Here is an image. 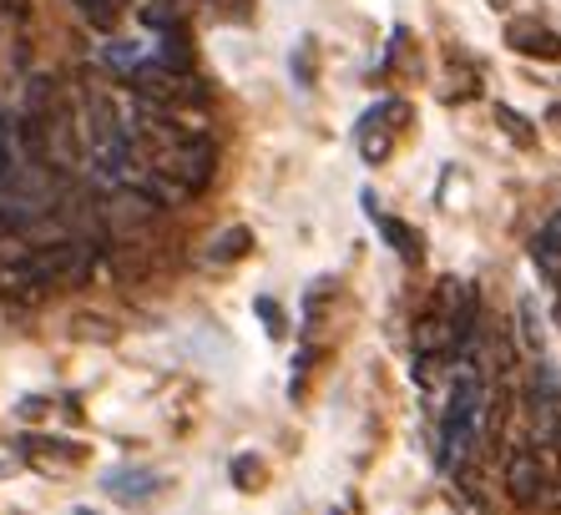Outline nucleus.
I'll use <instances>...</instances> for the list:
<instances>
[{
  "label": "nucleus",
  "mask_w": 561,
  "mask_h": 515,
  "mask_svg": "<svg viewBox=\"0 0 561 515\" xmlns=\"http://www.w3.org/2000/svg\"><path fill=\"white\" fill-rule=\"evenodd\" d=\"M92 268L96 248L87 238H51V243L0 238V298H36L51 288L87 284Z\"/></svg>",
  "instance_id": "nucleus-1"
},
{
  "label": "nucleus",
  "mask_w": 561,
  "mask_h": 515,
  "mask_svg": "<svg viewBox=\"0 0 561 515\" xmlns=\"http://www.w3.org/2000/svg\"><path fill=\"white\" fill-rule=\"evenodd\" d=\"M501 485H506L511 505H522V511L547 501V465H541V450H536V445H511V450L501 455Z\"/></svg>",
  "instance_id": "nucleus-2"
},
{
  "label": "nucleus",
  "mask_w": 561,
  "mask_h": 515,
  "mask_svg": "<svg viewBox=\"0 0 561 515\" xmlns=\"http://www.w3.org/2000/svg\"><path fill=\"white\" fill-rule=\"evenodd\" d=\"M405 122H410V106L405 102L375 106V112L365 116V127H359V152H365V162H385V157L394 152V142H400Z\"/></svg>",
  "instance_id": "nucleus-3"
},
{
  "label": "nucleus",
  "mask_w": 561,
  "mask_h": 515,
  "mask_svg": "<svg viewBox=\"0 0 561 515\" xmlns=\"http://www.w3.org/2000/svg\"><path fill=\"white\" fill-rule=\"evenodd\" d=\"M506 46L516 56H531V61H561V36L551 26H541V21H511Z\"/></svg>",
  "instance_id": "nucleus-4"
},
{
  "label": "nucleus",
  "mask_w": 561,
  "mask_h": 515,
  "mask_svg": "<svg viewBox=\"0 0 561 515\" xmlns=\"http://www.w3.org/2000/svg\"><path fill=\"white\" fill-rule=\"evenodd\" d=\"M531 263L561 288V213H551V218L541 222V232L531 238Z\"/></svg>",
  "instance_id": "nucleus-5"
},
{
  "label": "nucleus",
  "mask_w": 561,
  "mask_h": 515,
  "mask_svg": "<svg viewBox=\"0 0 561 515\" xmlns=\"http://www.w3.org/2000/svg\"><path fill=\"white\" fill-rule=\"evenodd\" d=\"M249 248H253V228H222L203 258H208L213 268H228V263H238V258H249Z\"/></svg>",
  "instance_id": "nucleus-6"
},
{
  "label": "nucleus",
  "mask_w": 561,
  "mask_h": 515,
  "mask_svg": "<svg viewBox=\"0 0 561 515\" xmlns=\"http://www.w3.org/2000/svg\"><path fill=\"white\" fill-rule=\"evenodd\" d=\"M71 5L96 31H117V21H122V0H71Z\"/></svg>",
  "instance_id": "nucleus-7"
},
{
  "label": "nucleus",
  "mask_w": 561,
  "mask_h": 515,
  "mask_svg": "<svg viewBox=\"0 0 561 515\" xmlns=\"http://www.w3.org/2000/svg\"><path fill=\"white\" fill-rule=\"evenodd\" d=\"M26 455L36 465H77L81 445H61V439H26Z\"/></svg>",
  "instance_id": "nucleus-8"
},
{
  "label": "nucleus",
  "mask_w": 561,
  "mask_h": 515,
  "mask_svg": "<svg viewBox=\"0 0 561 515\" xmlns=\"http://www.w3.org/2000/svg\"><path fill=\"white\" fill-rule=\"evenodd\" d=\"M369 213H375V207H369ZM375 222H379V232L390 238V248H394V253L405 258V263H420V238H415V232L405 228V222H394V218H379V213H375Z\"/></svg>",
  "instance_id": "nucleus-9"
},
{
  "label": "nucleus",
  "mask_w": 561,
  "mask_h": 515,
  "mask_svg": "<svg viewBox=\"0 0 561 515\" xmlns=\"http://www.w3.org/2000/svg\"><path fill=\"white\" fill-rule=\"evenodd\" d=\"M496 122H501V131H506V137H511V142H516V147H536V127H531V122H526L522 112H516V106L496 102Z\"/></svg>",
  "instance_id": "nucleus-10"
},
{
  "label": "nucleus",
  "mask_w": 561,
  "mask_h": 515,
  "mask_svg": "<svg viewBox=\"0 0 561 515\" xmlns=\"http://www.w3.org/2000/svg\"><path fill=\"white\" fill-rule=\"evenodd\" d=\"M522 339H526V348L541 354V313H536L531 298H522Z\"/></svg>",
  "instance_id": "nucleus-11"
},
{
  "label": "nucleus",
  "mask_w": 561,
  "mask_h": 515,
  "mask_svg": "<svg viewBox=\"0 0 561 515\" xmlns=\"http://www.w3.org/2000/svg\"><path fill=\"white\" fill-rule=\"evenodd\" d=\"M31 0H0V15H11V21H26Z\"/></svg>",
  "instance_id": "nucleus-12"
},
{
  "label": "nucleus",
  "mask_w": 561,
  "mask_h": 515,
  "mask_svg": "<svg viewBox=\"0 0 561 515\" xmlns=\"http://www.w3.org/2000/svg\"><path fill=\"white\" fill-rule=\"evenodd\" d=\"M259 313H263V319H268V334H284V319H278V309H274V304H268V298H263V304H259Z\"/></svg>",
  "instance_id": "nucleus-13"
},
{
  "label": "nucleus",
  "mask_w": 561,
  "mask_h": 515,
  "mask_svg": "<svg viewBox=\"0 0 561 515\" xmlns=\"http://www.w3.org/2000/svg\"><path fill=\"white\" fill-rule=\"evenodd\" d=\"M233 476L243 480V485H249V480H259V465H253V460H238V465H233Z\"/></svg>",
  "instance_id": "nucleus-14"
},
{
  "label": "nucleus",
  "mask_w": 561,
  "mask_h": 515,
  "mask_svg": "<svg viewBox=\"0 0 561 515\" xmlns=\"http://www.w3.org/2000/svg\"><path fill=\"white\" fill-rule=\"evenodd\" d=\"M77 515H96V511H77Z\"/></svg>",
  "instance_id": "nucleus-15"
}]
</instances>
